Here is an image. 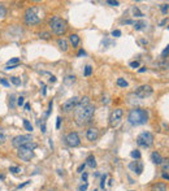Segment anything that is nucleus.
Listing matches in <instances>:
<instances>
[{
	"mask_svg": "<svg viewBox=\"0 0 169 191\" xmlns=\"http://www.w3.org/2000/svg\"><path fill=\"white\" fill-rule=\"evenodd\" d=\"M127 121H129L133 126L144 125L148 121V112L146 111V109H142V108H134L129 112Z\"/></svg>",
	"mask_w": 169,
	"mask_h": 191,
	"instance_id": "2",
	"label": "nucleus"
},
{
	"mask_svg": "<svg viewBox=\"0 0 169 191\" xmlns=\"http://www.w3.org/2000/svg\"><path fill=\"white\" fill-rule=\"evenodd\" d=\"M24 18H25V22H26V25H37L39 24V21H40V16L38 14V8L37 7H31V8H29L26 12H25V16H24Z\"/></svg>",
	"mask_w": 169,
	"mask_h": 191,
	"instance_id": "5",
	"label": "nucleus"
},
{
	"mask_svg": "<svg viewBox=\"0 0 169 191\" xmlns=\"http://www.w3.org/2000/svg\"><path fill=\"white\" fill-rule=\"evenodd\" d=\"M146 26V22L144 21H138V22H134V27L135 30H142V29Z\"/></svg>",
	"mask_w": 169,
	"mask_h": 191,
	"instance_id": "20",
	"label": "nucleus"
},
{
	"mask_svg": "<svg viewBox=\"0 0 169 191\" xmlns=\"http://www.w3.org/2000/svg\"><path fill=\"white\" fill-rule=\"evenodd\" d=\"M56 120H57V121H56V129H59L60 125H61V117H57Z\"/></svg>",
	"mask_w": 169,
	"mask_h": 191,
	"instance_id": "38",
	"label": "nucleus"
},
{
	"mask_svg": "<svg viewBox=\"0 0 169 191\" xmlns=\"http://www.w3.org/2000/svg\"><path fill=\"white\" fill-rule=\"evenodd\" d=\"M169 55V44H168V47L163 51V56H168Z\"/></svg>",
	"mask_w": 169,
	"mask_h": 191,
	"instance_id": "40",
	"label": "nucleus"
},
{
	"mask_svg": "<svg viewBox=\"0 0 169 191\" xmlns=\"http://www.w3.org/2000/svg\"><path fill=\"white\" fill-rule=\"evenodd\" d=\"M117 86H120V87H127V82L124 78H117Z\"/></svg>",
	"mask_w": 169,
	"mask_h": 191,
	"instance_id": "21",
	"label": "nucleus"
},
{
	"mask_svg": "<svg viewBox=\"0 0 169 191\" xmlns=\"http://www.w3.org/2000/svg\"><path fill=\"white\" fill-rule=\"evenodd\" d=\"M10 107L14 108V95H10Z\"/></svg>",
	"mask_w": 169,
	"mask_h": 191,
	"instance_id": "39",
	"label": "nucleus"
},
{
	"mask_svg": "<svg viewBox=\"0 0 169 191\" xmlns=\"http://www.w3.org/2000/svg\"><path fill=\"white\" fill-rule=\"evenodd\" d=\"M168 9H169V4H163L161 5V13L163 14H165L168 12Z\"/></svg>",
	"mask_w": 169,
	"mask_h": 191,
	"instance_id": "30",
	"label": "nucleus"
},
{
	"mask_svg": "<svg viewBox=\"0 0 169 191\" xmlns=\"http://www.w3.org/2000/svg\"><path fill=\"white\" fill-rule=\"evenodd\" d=\"M86 165H89V166H91V168H95L96 166V160H95V157H94V155H90L89 157L86 159Z\"/></svg>",
	"mask_w": 169,
	"mask_h": 191,
	"instance_id": "18",
	"label": "nucleus"
},
{
	"mask_svg": "<svg viewBox=\"0 0 169 191\" xmlns=\"http://www.w3.org/2000/svg\"><path fill=\"white\" fill-rule=\"evenodd\" d=\"M31 181H26V182H24V183H22V185H20V186H18V189H22V187H25V186H27V185L29 183H30Z\"/></svg>",
	"mask_w": 169,
	"mask_h": 191,
	"instance_id": "43",
	"label": "nucleus"
},
{
	"mask_svg": "<svg viewBox=\"0 0 169 191\" xmlns=\"http://www.w3.org/2000/svg\"><path fill=\"white\" fill-rule=\"evenodd\" d=\"M82 181L87 182V173H83V174H82Z\"/></svg>",
	"mask_w": 169,
	"mask_h": 191,
	"instance_id": "46",
	"label": "nucleus"
},
{
	"mask_svg": "<svg viewBox=\"0 0 169 191\" xmlns=\"http://www.w3.org/2000/svg\"><path fill=\"white\" fill-rule=\"evenodd\" d=\"M4 142H5V135L3 134L2 131H0V144H2V143H4Z\"/></svg>",
	"mask_w": 169,
	"mask_h": 191,
	"instance_id": "37",
	"label": "nucleus"
},
{
	"mask_svg": "<svg viewBox=\"0 0 169 191\" xmlns=\"http://www.w3.org/2000/svg\"><path fill=\"white\" fill-rule=\"evenodd\" d=\"M39 38L40 39H50L51 38V34L47 33V31H42V33H39Z\"/></svg>",
	"mask_w": 169,
	"mask_h": 191,
	"instance_id": "24",
	"label": "nucleus"
},
{
	"mask_svg": "<svg viewBox=\"0 0 169 191\" xmlns=\"http://www.w3.org/2000/svg\"><path fill=\"white\" fill-rule=\"evenodd\" d=\"M5 16H7V9H5L3 5H0V18H3Z\"/></svg>",
	"mask_w": 169,
	"mask_h": 191,
	"instance_id": "29",
	"label": "nucleus"
},
{
	"mask_svg": "<svg viewBox=\"0 0 169 191\" xmlns=\"http://www.w3.org/2000/svg\"><path fill=\"white\" fill-rule=\"evenodd\" d=\"M18 62H20V59H17V57H13V59H10V60L7 62V66H18Z\"/></svg>",
	"mask_w": 169,
	"mask_h": 191,
	"instance_id": "19",
	"label": "nucleus"
},
{
	"mask_svg": "<svg viewBox=\"0 0 169 191\" xmlns=\"http://www.w3.org/2000/svg\"><path fill=\"white\" fill-rule=\"evenodd\" d=\"M24 126H25V129H26L27 131H33V125L29 122L27 120H24Z\"/></svg>",
	"mask_w": 169,
	"mask_h": 191,
	"instance_id": "25",
	"label": "nucleus"
},
{
	"mask_svg": "<svg viewBox=\"0 0 169 191\" xmlns=\"http://www.w3.org/2000/svg\"><path fill=\"white\" fill-rule=\"evenodd\" d=\"M86 138L89 139L90 142H94L99 138V130L96 127H90L89 130L86 131Z\"/></svg>",
	"mask_w": 169,
	"mask_h": 191,
	"instance_id": "12",
	"label": "nucleus"
},
{
	"mask_svg": "<svg viewBox=\"0 0 169 191\" xmlns=\"http://www.w3.org/2000/svg\"><path fill=\"white\" fill-rule=\"evenodd\" d=\"M133 13H134V14H137L138 17H142V16H143V13H142L137 7H134V8H133Z\"/></svg>",
	"mask_w": 169,
	"mask_h": 191,
	"instance_id": "31",
	"label": "nucleus"
},
{
	"mask_svg": "<svg viewBox=\"0 0 169 191\" xmlns=\"http://www.w3.org/2000/svg\"><path fill=\"white\" fill-rule=\"evenodd\" d=\"M151 160H152L154 164L161 165V163H163V160H164V159L161 157V155L159 152H152V155H151Z\"/></svg>",
	"mask_w": 169,
	"mask_h": 191,
	"instance_id": "14",
	"label": "nucleus"
},
{
	"mask_svg": "<svg viewBox=\"0 0 169 191\" xmlns=\"http://www.w3.org/2000/svg\"><path fill=\"white\" fill-rule=\"evenodd\" d=\"M125 24H126V25H131V24L134 25V21H133V20H126V21H125Z\"/></svg>",
	"mask_w": 169,
	"mask_h": 191,
	"instance_id": "47",
	"label": "nucleus"
},
{
	"mask_svg": "<svg viewBox=\"0 0 169 191\" xmlns=\"http://www.w3.org/2000/svg\"><path fill=\"white\" fill-rule=\"evenodd\" d=\"M91 73H92V68H91L90 65H87V66L85 68V73H83V74H85L86 77H89V76H91Z\"/></svg>",
	"mask_w": 169,
	"mask_h": 191,
	"instance_id": "27",
	"label": "nucleus"
},
{
	"mask_svg": "<svg viewBox=\"0 0 169 191\" xmlns=\"http://www.w3.org/2000/svg\"><path fill=\"white\" fill-rule=\"evenodd\" d=\"M25 109H26V111H30V104H29V103L25 104Z\"/></svg>",
	"mask_w": 169,
	"mask_h": 191,
	"instance_id": "50",
	"label": "nucleus"
},
{
	"mask_svg": "<svg viewBox=\"0 0 169 191\" xmlns=\"http://www.w3.org/2000/svg\"><path fill=\"white\" fill-rule=\"evenodd\" d=\"M65 142L68 146H70V147H78L81 144V139H79L77 133H69L65 137Z\"/></svg>",
	"mask_w": 169,
	"mask_h": 191,
	"instance_id": "10",
	"label": "nucleus"
},
{
	"mask_svg": "<svg viewBox=\"0 0 169 191\" xmlns=\"http://www.w3.org/2000/svg\"><path fill=\"white\" fill-rule=\"evenodd\" d=\"M129 168L133 172H135L137 174H142V172H143V164L141 161H133V163H130Z\"/></svg>",
	"mask_w": 169,
	"mask_h": 191,
	"instance_id": "13",
	"label": "nucleus"
},
{
	"mask_svg": "<svg viewBox=\"0 0 169 191\" xmlns=\"http://www.w3.org/2000/svg\"><path fill=\"white\" fill-rule=\"evenodd\" d=\"M9 170L12 172V173H18V172H20V168H18V166H10Z\"/></svg>",
	"mask_w": 169,
	"mask_h": 191,
	"instance_id": "32",
	"label": "nucleus"
},
{
	"mask_svg": "<svg viewBox=\"0 0 169 191\" xmlns=\"http://www.w3.org/2000/svg\"><path fill=\"white\" fill-rule=\"evenodd\" d=\"M69 40H70V43L73 47H78L79 44V37L77 35V34H72L70 37H69Z\"/></svg>",
	"mask_w": 169,
	"mask_h": 191,
	"instance_id": "16",
	"label": "nucleus"
},
{
	"mask_svg": "<svg viewBox=\"0 0 169 191\" xmlns=\"http://www.w3.org/2000/svg\"><path fill=\"white\" fill-rule=\"evenodd\" d=\"M74 81H75V77L74 76H68L65 79H64V82H65L66 85H72Z\"/></svg>",
	"mask_w": 169,
	"mask_h": 191,
	"instance_id": "23",
	"label": "nucleus"
},
{
	"mask_svg": "<svg viewBox=\"0 0 169 191\" xmlns=\"http://www.w3.org/2000/svg\"><path fill=\"white\" fill-rule=\"evenodd\" d=\"M78 101H79V97H77V96L70 97V99H68L66 101H64V103H62V109H64L65 112L72 111V109H74L75 107H77Z\"/></svg>",
	"mask_w": 169,
	"mask_h": 191,
	"instance_id": "11",
	"label": "nucleus"
},
{
	"mask_svg": "<svg viewBox=\"0 0 169 191\" xmlns=\"http://www.w3.org/2000/svg\"><path fill=\"white\" fill-rule=\"evenodd\" d=\"M130 66L134 68V69H137V68L139 66V61H133V62H130Z\"/></svg>",
	"mask_w": 169,
	"mask_h": 191,
	"instance_id": "34",
	"label": "nucleus"
},
{
	"mask_svg": "<svg viewBox=\"0 0 169 191\" xmlns=\"http://www.w3.org/2000/svg\"><path fill=\"white\" fill-rule=\"evenodd\" d=\"M10 82H12L13 85H16V86H20L21 85V79L17 78V77H10Z\"/></svg>",
	"mask_w": 169,
	"mask_h": 191,
	"instance_id": "26",
	"label": "nucleus"
},
{
	"mask_svg": "<svg viewBox=\"0 0 169 191\" xmlns=\"http://www.w3.org/2000/svg\"><path fill=\"white\" fill-rule=\"evenodd\" d=\"M137 143H138V146H141V147H146V148L151 147L154 144V135L151 134L150 131H143L138 135Z\"/></svg>",
	"mask_w": 169,
	"mask_h": 191,
	"instance_id": "6",
	"label": "nucleus"
},
{
	"mask_svg": "<svg viewBox=\"0 0 169 191\" xmlns=\"http://www.w3.org/2000/svg\"><path fill=\"white\" fill-rule=\"evenodd\" d=\"M38 147L37 143H29L26 146H22L20 148H17V155L18 157L22 160V161H30L33 157H34V149Z\"/></svg>",
	"mask_w": 169,
	"mask_h": 191,
	"instance_id": "3",
	"label": "nucleus"
},
{
	"mask_svg": "<svg viewBox=\"0 0 169 191\" xmlns=\"http://www.w3.org/2000/svg\"><path fill=\"white\" fill-rule=\"evenodd\" d=\"M161 166H163V169L164 170H169V160H163Z\"/></svg>",
	"mask_w": 169,
	"mask_h": 191,
	"instance_id": "28",
	"label": "nucleus"
},
{
	"mask_svg": "<svg viewBox=\"0 0 169 191\" xmlns=\"http://www.w3.org/2000/svg\"><path fill=\"white\" fill-rule=\"evenodd\" d=\"M165 22H167V20H163V21L160 22V26H163V25H164V24H165Z\"/></svg>",
	"mask_w": 169,
	"mask_h": 191,
	"instance_id": "54",
	"label": "nucleus"
},
{
	"mask_svg": "<svg viewBox=\"0 0 169 191\" xmlns=\"http://www.w3.org/2000/svg\"><path fill=\"white\" fill-rule=\"evenodd\" d=\"M57 44H59V47H60L61 51H64V52H66V51H68V42H66L65 39L60 38L59 40H57Z\"/></svg>",
	"mask_w": 169,
	"mask_h": 191,
	"instance_id": "17",
	"label": "nucleus"
},
{
	"mask_svg": "<svg viewBox=\"0 0 169 191\" xmlns=\"http://www.w3.org/2000/svg\"><path fill=\"white\" fill-rule=\"evenodd\" d=\"M130 155H131V157H133V159H137V160H138V159H141V152H139L138 149H133Z\"/></svg>",
	"mask_w": 169,
	"mask_h": 191,
	"instance_id": "22",
	"label": "nucleus"
},
{
	"mask_svg": "<svg viewBox=\"0 0 169 191\" xmlns=\"http://www.w3.org/2000/svg\"><path fill=\"white\" fill-rule=\"evenodd\" d=\"M168 29H169V26H168Z\"/></svg>",
	"mask_w": 169,
	"mask_h": 191,
	"instance_id": "56",
	"label": "nucleus"
},
{
	"mask_svg": "<svg viewBox=\"0 0 169 191\" xmlns=\"http://www.w3.org/2000/svg\"><path fill=\"white\" fill-rule=\"evenodd\" d=\"M106 178H107V176L106 174H104L103 177H102V183H100V186L104 189V186H106Z\"/></svg>",
	"mask_w": 169,
	"mask_h": 191,
	"instance_id": "36",
	"label": "nucleus"
},
{
	"mask_svg": "<svg viewBox=\"0 0 169 191\" xmlns=\"http://www.w3.org/2000/svg\"><path fill=\"white\" fill-rule=\"evenodd\" d=\"M40 129H42L43 133H46V124H44V122L42 124V126H40Z\"/></svg>",
	"mask_w": 169,
	"mask_h": 191,
	"instance_id": "49",
	"label": "nucleus"
},
{
	"mask_svg": "<svg viewBox=\"0 0 169 191\" xmlns=\"http://www.w3.org/2000/svg\"><path fill=\"white\" fill-rule=\"evenodd\" d=\"M0 83H2L3 86H7V87L9 86V82H8V81H5V79H2V81H0Z\"/></svg>",
	"mask_w": 169,
	"mask_h": 191,
	"instance_id": "42",
	"label": "nucleus"
},
{
	"mask_svg": "<svg viewBox=\"0 0 169 191\" xmlns=\"http://www.w3.org/2000/svg\"><path fill=\"white\" fill-rule=\"evenodd\" d=\"M146 70H147V68H141L139 69V73H144Z\"/></svg>",
	"mask_w": 169,
	"mask_h": 191,
	"instance_id": "51",
	"label": "nucleus"
},
{
	"mask_svg": "<svg viewBox=\"0 0 169 191\" xmlns=\"http://www.w3.org/2000/svg\"><path fill=\"white\" fill-rule=\"evenodd\" d=\"M94 191H96V190H94Z\"/></svg>",
	"mask_w": 169,
	"mask_h": 191,
	"instance_id": "55",
	"label": "nucleus"
},
{
	"mask_svg": "<svg viewBox=\"0 0 169 191\" xmlns=\"http://www.w3.org/2000/svg\"><path fill=\"white\" fill-rule=\"evenodd\" d=\"M33 142V138L31 135H17L13 138V141H12V144L16 147V148H20L22 146H26V144L29 143H31Z\"/></svg>",
	"mask_w": 169,
	"mask_h": 191,
	"instance_id": "9",
	"label": "nucleus"
},
{
	"mask_svg": "<svg viewBox=\"0 0 169 191\" xmlns=\"http://www.w3.org/2000/svg\"><path fill=\"white\" fill-rule=\"evenodd\" d=\"M50 81H51V82H56V78H55L54 76H52V77L50 78Z\"/></svg>",
	"mask_w": 169,
	"mask_h": 191,
	"instance_id": "52",
	"label": "nucleus"
},
{
	"mask_svg": "<svg viewBox=\"0 0 169 191\" xmlns=\"http://www.w3.org/2000/svg\"><path fill=\"white\" fill-rule=\"evenodd\" d=\"M79 190H81V191H86V190H87V183L82 185V186H81V187H79Z\"/></svg>",
	"mask_w": 169,
	"mask_h": 191,
	"instance_id": "45",
	"label": "nucleus"
},
{
	"mask_svg": "<svg viewBox=\"0 0 169 191\" xmlns=\"http://www.w3.org/2000/svg\"><path fill=\"white\" fill-rule=\"evenodd\" d=\"M107 4L112 5V7H117V5H119V2H112V0H108V2H107Z\"/></svg>",
	"mask_w": 169,
	"mask_h": 191,
	"instance_id": "35",
	"label": "nucleus"
},
{
	"mask_svg": "<svg viewBox=\"0 0 169 191\" xmlns=\"http://www.w3.org/2000/svg\"><path fill=\"white\" fill-rule=\"evenodd\" d=\"M17 101H18V105L21 107L22 104H24V96H20V97H18V100H17Z\"/></svg>",
	"mask_w": 169,
	"mask_h": 191,
	"instance_id": "41",
	"label": "nucleus"
},
{
	"mask_svg": "<svg viewBox=\"0 0 169 191\" xmlns=\"http://www.w3.org/2000/svg\"><path fill=\"white\" fill-rule=\"evenodd\" d=\"M151 191H168V186L164 182H159L151 187Z\"/></svg>",
	"mask_w": 169,
	"mask_h": 191,
	"instance_id": "15",
	"label": "nucleus"
},
{
	"mask_svg": "<svg viewBox=\"0 0 169 191\" xmlns=\"http://www.w3.org/2000/svg\"><path fill=\"white\" fill-rule=\"evenodd\" d=\"M85 55H86V52H85L83 50H81V51L78 52V56H85Z\"/></svg>",
	"mask_w": 169,
	"mask_h": 191,
	"instance_id": "48",
	"label": "nucleus"
},
{
	"mask_svg": "<svg viewBox=\"0 0 169 191\" xmlns=\"http://www.w3.org/2000/svg\"><path fill=\"white\" fill-rule=\"evenodd\" d=\"M152 92H154V90L150 85H142L135 90V95L139 97V99H146V97L152 95Z\"/></svg>",
	"mask_w": 169,
	"mask_h": 191,
	"instance_id": "8",
	"label": "nucleus"
},
{
	"mask_svg": "<svg viewBox=\"0 0 169 191\" xmlns=\"http://www.w3.org/2000/svg\"><path fill=\"white\" fill-rule=\"evenodd\" d=\"M95 112V107L90 104V99L89 97H83L81 99L77 104V107L74 108V116H75V122L79 126L89 124L92 116Z\"/></svg>",
	"mask_w": 169,
	"mask_h": 191,
	"instance_id": "1",
	"label": "nucleus"
},
{
	"mask_svg": "<svg viewBox=\"0 0 169 191\" xmlns=\"http://www.w3.org/2000/svg\"><path fill=\"white\" fill-rule=\"evenodd\" d=\"M122 116H124V111H122L121 108H116L112 111V113H111L109 116V125L112 127H116L122 120Z\"/></svg>",
	"mask_w": 169,
	"mask_h": 191,
	"instance_id": "7",
	"label": "nucleus"
},
{
	"mask_svg": "<svg viewBox=\"0 0 169 191\" xmlns=\"http://www.w3.org/2000/svg\"><path fill=\"white\" fill-rule=\"evenodd\" d=\"M50 26H51L52 31H54L56 35H62V34L66 31V29H68L66 21L62 20L61 17H59V16L52 17V20L50 21Z\"/></svg>",
	"mask_w": 169,
	"mask_h": 191,
	"instance_id": "4",
	"label": "nucleus"
},
{
	"mask_svg": "<svg viewBox=\"0 0 169 191\" xmlns=\"http://www.w3.org/2000/svg\"><path fill=\"white\" fill-rule=\"evenodd\" d=\"M163 178H165V179H169V176L167 174V173H164V174H163Z\"/></svg>",
	"mask_w": 169,
	"mask_h": 191,
	"instance_id": "53",
	"label": "nucleus"
},
{
	"mask_svg": "<svg viewBox=\"0 0 169 191\" xmlns=\"http://www.w3.org/2000/svg\"><path fill=\"white\" fill-rule=\"evenodd\" d=\"M85 166H86V164H82V165H79V166H78V172H79V173H82V170L85 169Z\"/></svg>",
	"mask_w": 169,
	"mask_h": 191,
	"instance_id": "44",
	"label": "nucleus"
},
{
	"mask_svg": "<svg viewBox=\"0 0 169 191\" xmlns=\"http://www.w3.org/2000/svg\"><path fill=\"white\" fill-rule=\"evenodd\" d=\"M112 37H116V38L121 37V31H120V30H113V31H112Z\"/></svg>",
	"mask_w": 169,
	"mask_h": 191,
	"instance_id": "33",
	"label": "nucleus"
}]
</instances>
